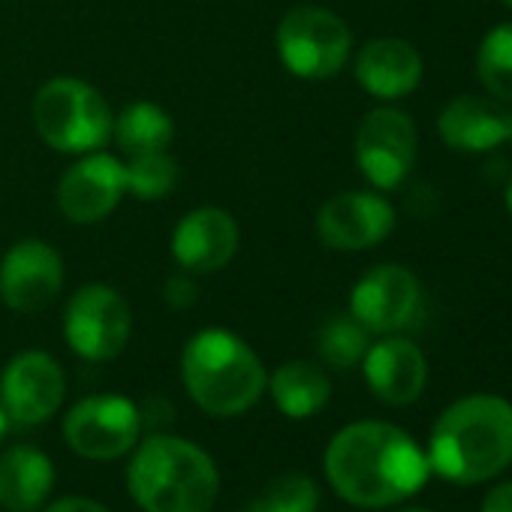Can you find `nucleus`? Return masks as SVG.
I'll list each match as a JSON object with an SVG mask.
<instances>
[{
	"mask_svg": "<svg viewBox=\"0 0 512 512\" xmlns=\"http://www.w3.org/2000/svg\"><path fill=\"white\" fill-rule=\"evenodd\" d=\"M500 4H503V7H509V10H512V0H500Z\"/></svg>",
	"mask_w": 512,
	"mask_h": 512,
	"instance_id": "nucleus-32",
	"label": "nucleus"
},
{
	"mask_svg": "<svg viewBox=\"0 0 512 512\" xmlns=\"http://www.w3.org/2000/svg\"><path fill=\"white\" fill-rule=\"evenodd\" d=\"M266 389L272 392L278 410L290 419H311L332 398V383L326 371L305 359L284 362L281 368H275Z\"/></svg>",
	"mask_w": 512,
	"mask_h": 512,
	"instance_id": "nucleus-20",
	"label": "nucleus"
},
{
	"mask_svg": "<svg viewBox=\"0 0 512 512\" xmlns=\"http://www.w3.org/2000/svg\"><path fill=\"white\" fill-rule=\"evenodd\" d=\"M7 422H10V419H7L4 407H0V437H4V434H7Z\"/></svg>",
	"mask_w": 512,
	"mask_h": 512,
	"instance_id": "nucleus-31",
	"label": "nucleus"
},
{
	"mask_svg": "<svg viewBox=\"0 0 512 512\" xmlns=\"http://www.w3.org/2000/svg\"><path fill=\"white\" fill-rule=\"evenodd\" d=\"M247 512H272V509H269V506L263 503V497H260V500H253V503L247 506Z\"/></svg>",
	"mask_w": 512,
	"mask_h": 512,
	"instance_id": "nucleus-29",
	"label": "nucleus"
},
{
	"mask_svg": "<svg viewBox=\"0 0 512 512\" xmlns=\"http://www.w3.org/2000/svg\"><path fill=\"white\" fill-rule=\"evenodd\" d=\"M368 347H371V332L353 314L329 317L323 323V329H320V338H317L320 359L329 368H338V371L362 365Z\"/></svg>",
	"mask_w": 512,
	"mask_h": 512,
	"instance_id": "nucleus-23",
	"label": "nucleus"
},
{
	"mask_svg": "<svg viewBox=\"0 0 512 512\" xmlns=\"http://www.w3.org/2000/svg\"><path fill=\"white\" fill-rule=\"evenodd\" d=\"M362 368L368 389L389 407H410L413 401H419L428 383L425 353L413 341L398 335H386L383 341L371 344Z\"/></svg>",
	"mask_w": 512,
	"mask_h": 512,
	"instance_id": "nucleus-17",
	"label": "nucleus"
},
{
	"mask_svg": "<svg viewBox=\"0 0 512 512\" xmlns=\"http://www.w3.org/2000/svg\"><path fill=\"white\" fill-rule=\"evenodd\" d=\"M353 76L377 100H401L422 85L425 61L419 49L398 37H377L356 52Z\"/></svg>",
	"mask_w": 512,
	"mask_h": 512,
	"instance_id": "nucleus-18",
	"label": "nucleus"
},
{
	"mask_svg": "<svg viewBox=\"0 0 512 512\" xmlns=\"http://www.w3.org/2000/svg\"><path fill=\"white\" fill-rule=\"evenodd\" d=\"M509 145H512V136H509Z\"/></svg>",
	"mask_w": 512,
	"mask_h": 512,
	"instance_id": "nucleus-34",
	"label": "nucleus"
},
{
	"mask_svg": "<svg viewBox=\"0 0 512 512\" xmlns=\"http://www.w3.org/2000/svg\"><path fill=\"white\" fill-rule=\"evenodd\" d=\"M64 290V260L43 238L16 241L0 260V302L16 314L46 311Z\"/></svg>",
	"mask_w": 512,
	"mask_h": 512,
	"instance_id": "nucleus-12",
	"label": "nucleus"
},
{
	"mask_svg": "<svg viewBox=\"0 0 512 512\" xmlns=\"http://www.w3.org/2000/svg\"><path fill=\"white\" fill-rule=\"evenodd\" d=\"M127 193L124 163L106 151L79 154L58 181V208L70 223L91 226L106 220Z\"/></svg>",
	"mask_w": 512,
	"mask_h": 512,
	"instance_id": "nucleus-14",
	"label": "nucleus"
},
{
	"mask_svg": "<svg viewBox=\"0 0 512 512\" xmlns=\"http://www.w3.org/2000/svg\"><path fill=\"white\" fill-rule=\"evenodd\" d=\"M263 503L272 512H317L320 506V488L308 473H281L269 482Z\"/></svg>",
	"mask_w": 512,
	"mask_h": 512,
	"instance_id": "nucleus-25",
	"label": "nucleus"
},
{
	"mask_svg": "<svg viewBox=\"0 0 512 512\" xmlns=\"http://www.w3.org/2000/svg\"><path fill=\"white\" fill-rule=\"evenodd\" d=\"M187 395L208 416H241L263 398L269 374L253 347L229 329L196 332L181 353Z\"/></svg>",
	"mask_w": 512,
	"mask_h": 512,
	"instance_id": "nucleus-3",
	"label": "nucleus"
},
{
	"mask_svg": "<svg viewBox=\"0 0 512 512\" xmlns=\"http://www.w3.org/2000/svg\"><path fill=\"white\" fill-rule=\"evenodd\" d=\"M142 413L124 395H88L64 419L67 446L91 461H115L136 449Z\"/></svg>",
	"mask_w": 512,
	"mask_h": 512,
	"instance_id": "nucleus-9",
	"label": "nucleus"
},
{
	"mask_svg": "<svg viewBox=\"0 0 512 512\" xmlns=\"http://www.w3.org/2000/svg\"><path fill=\"white\" fill-rule=\"evenodd\" d=\"M404 512H431V509H404Z\"/></svg>",
	"mask_w": 512,
	"mask_h": 512,
	"instance_id": "nucleus-33",
	"label": "nucleus"
},
{
	"mask_svg": "<svg viewBox=\"0 0 512 512\" xmlns=\"http://www.w3.org/2000/svg\"><path fill=\"white\" fill-rule=\"evenodd\" d=\"M332 488L353 506L383 509L416 494L431 464L422 446L398 425L362 419L341 428L323 458Z\"/></svg>",
	"mask_w": 512,
	"mask_h": 512,
	"instance_id": "nucleus-1",
	"label": "nucleus"
},
{
	"mask_svg": "<svg viewBox=\"0 0 512 512\" xmlns=\"http://www.w3.org/2000/svg\"><path fill=\"white\" fill-rule=\"evenodd\" d=\"M422 305L419 278L401 263L368 269L350 290V314L371 335H395L413 323Z\"/></svg>",
	"mask_w": 512,
	"mask_h": 512,
	"instance_id": "nucleus-10",
	"label": "nucleus"
},
{
	"mask_svg": "<svg viewBox=\"0 0 512 512\" xmlns=\"http://www.w3.org/2000/svg\"><path fill=\"white\" fill-rule=\"evenodd\" d=\"M127 488L142 512H211L220 473L202 446L154 434L139 443L127 467Z\"/></svg>",
	"mask_w": 512,
	"mask_h": 512,
	"instance_id": "nucleus-4",
	"label": "nucleus"
},
{
	"mask_svg": "<svg viewBox=\"0 0 512 512\" xmlns=\"http://www.w3.org/2000/svg\"><path fill=\"white\" fill-rule=\"evenodd\" d=\"M314 226L329 250L359 253L392 235L395 208L380 190H344L320 205Z\"/></svg>",
	"mask_w": 512,
	"mask_h": 512,
	"instance_id": "nucleus-13",
	"label": "nucleus"
},
{
	"mask_svg": "<svg viewBox=\"0 0 512 512\" xmlns=\"http://www.w3.org/2000/svg\"><path fill=\"white\" fill-rule=\"evenodd\" d=\"M112 139L121 145L127 157L133 154H148V151H166L169 142L175 139V121L172 115L151 103V100H136L121 109L112 121Z\"/></svg>",
	"mask_w": 512,
	"mask_h": 512,
	"instance_id": "nucleus-21",
	"label": "nucleus"
},
{
	"mask_svg": "<svg viewBox=\"0 0 512 512\" xmlns=\"http://www.w3.org/2000/svg\"><path fill=\"white\" fill-rule=\"evenodd\" d=\"M43 512H109V509L91 497H61L52 506H46Z\"/></svg>",
	"mask_w": 512,
	"mask_h": 512,
	"instance_id": "nucleus-28",
	"label": "nucleus"
},
{
	"mask_svg": "<svg viewBox=\"0 0 512 512\" xmlns=\"http://www.w3.org/2000/svg\"><path fill=\"white\" fill-rule=\"evenodd\" d=\"M479 512H512V479L509 482H497L482 497V509Z\"/></svg>",
	"mask_w": 512,
	"mask_h": 512,
	"instance_id": "nucleus-27",
	"label": "nucleus"
},
{
	"mask_svg": "<svg viewBox=\"0 0 512 512\" xmlns=\"http://www.w3.org/2000/svg\"><path fill=\"white\" fill-rule=\"evenodd\" d=\"M241 229L226 208L202 205L187 211L172 229V256L181 272L214 275L232 263Z\"/></svg>",
	"mask_w": 512,
	"mask_h": 512,
	"instance_id": "nucleus-15",
	"label": "nucleus"
},
{
	"mask_svg": "<svg viewBox=\"0 0 512 512\" xmlns=\"http://www.w3.org/2000/svg\"><path fill=\"white\" fill-rule=\"evenodd\" d=\"M476 76L485 94L512 106V22L494 25L476 49Z\"/></svg>",
	"mask_w": 512,
	"mask_h": 512,
	"instance_id": "nucleus-22",
	"label": "nucleus"
},
{
	"mask_svg": "<svg viewBox=\"0 0 512 512\" xmlns=\"http://www.w3.org/2000/svg\"><path fill=\"white\" fill-rule=\"evenodd\" d=\"M67 380L58 365L43 350L16 353L0 371V407L16 425H43L52 419L64 401Z\"/></svg>",
	"mask_w": 512,
	"mask_h": 512,
	"instance_id": "nucleus-11",
	"label": "nucleus"
},
{
	"mask_svg": "<svg viewBox=\"0 0 512 512\" xmlns=\"http://www.w3.org/2000/svg\"><path fill=\"white\" fill-rule=\"evenodd\" d=\"M428 464L446 482L479 485L512 464V404L500 395H464L449 404L428 437Z\"/></svg>",
	"mask_w": 512,
	"mask_h": 512,
	"instance_id": "nucleus-2",
	"label": "nucleus"
},
{
	"mask_svg": "<svg viewBox=\"0 0 512 512\" xmlns=\"http://www.w3.org/2000/svg\"><path fill=\"white\" fill-rule=\"evenodd\" d=\"M503 202H506V211L512 214V181L506 184V193H503Z\"/></svg>",
	"mask_w": 512,
	"mask_h": 512,
	"instance_id": "nucleus-30",
	"label": "nucleus"
},
{
	"mask_svg": "<svg viewBox=\"0 0 512 512\" xmlns=\"http://www.w3.org/2000/svg\"><path fill=\"white\" fill-rule=\"evenodd\" d=\"M133 329L127 299L109 284H85L64 311V338L88 362H112L124 353Z\"/></svg>",
	"mask_w": 512,
	"mask_h": 512,
	"instance_id": "nucleus-8",
	"label": "nucleus"
},
{
	"mask_svg": "<svg viewBox=\"0 0 512 512\" xmlns=\"http://www.w3.org/2000/svg\"><path fill=\"white\" fill-rule=\"evenodd\" d=\"M416 154L419 133L407 112L395 106H377L362 118L353 139V157L374 190H398L410 178Z\"/></svg>",
	"mask_w": 512,
	"mask_h": 512,
	"instance_id": "nucleus-7",
	"label": "nucleus"
},
{
	"mask_svg": "<svg viewBox=\"0 0 512 512\" xmlns=\"http://www.w3.org/2000/svg\"><path fill=\"white\" fill-rule=\"evenodd\" d=\"M31 115L40 139L61 154L100 151L112 139L115 115L106 97L76 76L49 79L37 91Z\"/></svg>",
	"mask_w": 512,
	"mask_h": 512,
	"instance_id": "nucleus-5",
	"label": "nucleus"
},
{
	"mask_svg": "<svg viewBox=\"0 0 512 512\" xmlns=\"http://www.w3.org/2000/svg\"><path fill=\"white\" fill-rule=\"evenodd\" d=\"M278 58L296 79L326 82L335 79L353 55L350 25L326 7H293L275 31Z\"/></svg>",
	"mask_w": 512,
	"mask_h": 512,
	"instance_id": "nucleus-6",
	"label": "nucleus"
},
{
	"mask_svg": "<svg viewBox=\"0 0 512 512\" xmlns=\"http://www.w3.org/2000/svg\"><path fill=\"white\" fill-rule=\"evenodd\" d=\"M196 284L190 281V272H181V275H172L166 278L163 284V302L172 308V311H187L196 305Z\"/></svg>",
	"mask_w": 512,
	"mask_h": 512,
	"instance_id": "nucleus-26",
	"label": "nucleus"
},
{
	"mask_svg": "<svg viewBox=\"0 0 512 512\" xmlns=\"http://www.w3.org/2000/svg\"><path fill=\"white\" fill-rule=\"evenodd\" d=\"M437 133L443 145L458 154H488L497 145H509L512 106L476 94L449 100L437 115Z\"/></svg>",
	"mask_w": 512,
	"mask_h": 512,
	"instance_id": "nucleus-16",
	"label": "nucleus"
},
{
	"mask_svg": "<svg viewBox=\"0 0 512 512\" xmlns=\"http://www.w3.org/2000/svg\"><path fill=\"white\" fill-rule=\"evenodd\" d=\"M55 485V464L37 446H13L0 455V506L34 512Z\"/></svg>",
	"mask_w": 512,
	"mask_h": 512,
	"instance_id": "nucleus-19",
	"label": "nucleus"
},
{
	"mask_svg": "<svg viewBox=\"0 0 512 512\" xmlns=\"http://www.w3.org/2000/svg\"><path fill=\"white\" fill-rule=\"evenodd\" d=\"M124 181H127V193H133L136 199L157 202V199H166L175 190L178 163L166 151L133 154L124 163Z\"/></svg>",
	"mask_w": 512,
	"mask_h": 512,
	"instance_id": "nucleus-24",
	"label": "nucleus"
}]
</instances>
